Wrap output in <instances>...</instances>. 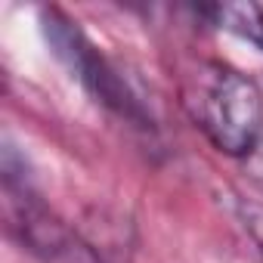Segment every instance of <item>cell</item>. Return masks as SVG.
<instances>
[{"label":"cell","instance_id":"6da1fadb","mask_svg":"<svg viewBox=\"0 0 263 263\" xmlns=\"http://www.w3.org/2000/svg\"><path fill=\"white\" fill-rule=\"evenodd\" d=\"M183 105L223 155L248 158L263 143V90L223 62H198L186 74Z\"/></svg>","mask_w":263,"mask_h":263},{"label":"cell","instance_id":"7a4b0ae2","mask_svg":"<svg viewBox=\"0 0 263 263\" xmlns=\"http://www.w3.org/2000/svg\"><path fill=\"white\" fill-rule=\"evenodd\" d=\"M4 195H7V226L10 232L37 257L50 263H96L87 241L78 238L34 192L25 161L7 146L4 152Z\"/></svg>","mask_w":263,"mask_h":263},{"label":"cell","instance_id":"3957f363","mask_svg":"<svg viewBox=\"0 0 263 263\" xmlns=\"http://www.w3.org/2000/svg\"><path fill=\"white\" fill-rule=\"evenodd\" d=\"M44 34H47L53 53L68 65V71L102 105H108L111 111H118L127 121H134L137 127H152V118L143 108V102L134 96V90L118 74V68L87 41V34L78 28V22L62 16L59 10H44Z\"/></svg>","mask_w":263,"mask_h":263},{"label":"cell","instance_id":"277c9868","mask_svg":"<svg viewBox=\"0 0 263 263\" xmlns=\"http://www.w3.org/2000/svg\"><path fill=\"white\" fill-rule=\"evenodd\" d=\"M198 16H204L211 25L232 31L235 37L254 44L263 53V7L260 4H211L198 7Z\"/></svg>","mask_w":263,"mask_h":263},{"label":"cell","instance_id":"5b68a950","mask_svg":"<svg viewBox=\"0 0 263 263\" xmlns=\"http://www.w3.org/2000/svg\"><path fill=\"white\" fill-rule=\"evenodd\" d=\"M235 214H238L245 232L251 235V241L257 245V254L263 257V204H260V201L238 198V201H235Z\"/></svg>","mask_w":263,"mask_h":263},{"label":"cell","instance_id":"8992f818","mask_svg":"<svg viewBox=\"0 0 263 263\" xmlns=\"http://www.w3.org/2000/svg\"><path fill=\"white\" fill-rule=\"evenodd\" d=\"M248 164H251V177L263 183V143H260V146L248 155Z\"/></svg>","mask_w":263,"mask_h":263}]
</instances>
